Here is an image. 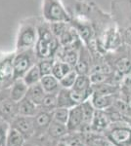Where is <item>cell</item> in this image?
I'll return each mask as SVG.
<instances>
[{
    "label": "cell",
    "mask_w": 131,
    "mask_h": 146,
    "mask_svg": "<svg viewBox=\"0 0 131 146\" xmlns=\"http://www.w3.org/2000/svg\"><path fill=\"white\" fill-rule=\"evenodd\" d=\"M38 29V39L34 51L36 56L39 60L43 58H54L57 56L61 48L59 39L53 34L51 30V25H42L37 27Z\"/></svg>",
    "instance_id": "6da1fadb"
},
{
    "label": "cell",
    "mask_w": 131,
    "mask_h": 146,
    "mask_svg": "<svg viewBox=\"0 0 131 146\" xmlns=\"http://www.w3.org/2000/svg\"><path fill=\"white\" fill-rule=\"evenodd\" d=\"M38 58L36 56L34 49L17 52L13 58V69H14V81L17 79H22L25 74L36 64L35 60Z\"/></svg>",
    "instance_id": "7a4b0ae2"
},
{
    "label": "cell",
    "mask_w": 131,
    "mask_h": 146,
    "mask_svg": "<svg viewBox=\"0 0 131 146\" xmlns=\"http://www.w3.org/2000/svg\"><path fill=\"white\" fill-rule=\"evenodd\" d=\"M107 138L115 146H131V127L122 122L112 123L106 131Z\"/></svg>",
    "instance_id": "3957f363"
},
{
    "label": "cell",
    "mask_w": 131,
    "mask_h": 146,
    "mask_svg": "<svg viewBox=\"0 0 131 146\" xmlns=\"http://www.w3.org/2000/svg\"><path fill=\"white\" fill-rule=\"evenodd\" d=\"M38 39V29L32 23H26L21 27L17 38V52L34 49Z\"/></svg>",
    "instance_id": "277c9868"
},
{
    "label": "cell",
    "mask_w": 131,
    "mask_h": 146,
    "mask_svg": "<svg viewBox=\"0 0 131 146\" xmlns=\"http://www.w3.org/2000/svg\"><path fill=\"white\" fill-rule=\"evenodd\" d=\"M43 16L45 20L52 23H70L71 19L59 0H44Z\"/></svg>",
    "instance_id": "5b68a950"
},
{
    "label": "cell",
    "mask_w": 131,
    "mask_h": 146,
    "mask_svg": "<svg viewBox=\"0 0 131 146\" xmlns=\"http://www.w3.org/2000/svg\"><path fill=\"white\" fill-rule=\"evenodd\" d=\"M12 128L18 129L26 139H30V137L35 135L34 117H27L18 115L12 120Z\"/></svg>",
    "instance_id": "8992f818"
},
{
    "label": "cell",
    "mask_w": 131,
    "mask_h": 146,
    "mask_svg": "<svg viewBox=\"0 0 131 146\" xmlns=\"http://www.w3.org/2000/svg\"><path fill=\"white\" fill-rule=\"evenodd\" d=\"M111 124L112 122L109 118L108 113L106 112V110L96 109L94 118H93L91 123L92 131H95V133H103V131H106L109 127L111 126Z\"/></svg>",
    "instance_id": "52a82bcc"
},
{
    "label": "cell",
    "mask_w": 131,
    "mask_h": 146,
    "mask_svg": "<svg viewBox=\"0 0 131 146\" xmlns=\"http://www.w3.org/2000/svg\"><path fill=\"white\" fill-rule=\"evenodd\" d=\"M118 98V94H116V95H101V94L93 93L91 98H90V100L96 109L107 110L113 106Z\"/></svg>",
    "instance_id": "ba28073f"
},
{
    "label": "cell",
    "mask_w": 131,
    "mask_h": 146,
    "mask_svg": "<svg viewBox=\"0 0 131 146\" xmlns=\"http://www.w3.org/2000/svg\"><path fill=\"white\" fill-rule=\"evenodd\" d=\"M83 124V115L80 105H75V107L70 109V116H69L67 128L69 131H75L80 129Z\"/></svg>",
    "instance_id": "9c48e42d"
},
{
    "label": "cell",
    "mask_w": 131,
    "mask_h": 146,
    "mask_svg": "<svg viewBox=\"0 0 131 146\" xmlns=\"http://www.w3.org/2000/svg\"><path fill=\"white\" fill-rule=\"evenodd\" d=\"M118 58L114 62L115 71L120 73L122 76L131 73V56H129V52H121L118 54Z\"/></svg>",
    "instance_id": "30bf717a"
},
{
    "label": "cell",
    "mask_w": 131,
    "mask_h": 146,
    "mask_svg": "<svg viewBox=\"0 0 131 146\" xmlns=\"http://www.w3.org/2000/svg\"><path fill=\"white\" fill-rule=\"evenodd\" d=\"M18 115V103L12 100L10 96L0 101V116L2 118L13 120Z\"/></svg>",
    "instance_id": "8fae6325"
},
{
    "label": "cell",
    "mask_w": 131,
    "mask_h": 146,
    "mask_svg": "<svg viewBox=\"0 0 131 146\" xmlns=\"http://www.w3.org/2000/svg\"><path fill=\"white\" fill-rule=\"evenodd\" d=\"M13 58L14 56H7L0 60V81L6 82L14 81V69H13Z\"/></svg>",
    "instance_id": "7c38bea8"
},
{
    "label": "cell",
    "mask_w": 131,
    "mask_h": 146,
    "mask_svg": "<svg viewBox=\"0 0 131 146\" xmlns=\"http://www.w3.org/2000/svg\"><path fill=\"white\" fill-rule=\"evenodd\" d=\"M28 90V86L25 83L23 78L17 79L13 82L9 96H10V98L12 100H14L15 102L18 103L19 101H21L23 98H25L27 96Z\"/></svg>",
    "instance_id": "4fadbf2b"
},
{
    "label": "cell",
    "mask_w": 131,
    "mask_h": 146,
    "mask_svg": "<svg viewBox=\"0 0 131 146\" xmlns=\"http://www.w3.org/2000/svg\"><path fill=\"white\" fill-rule=\"evenodd\" d=\"M71 90L77 92V93L85 94V95L91 96L93 94V89H92V82L89 75L78 74L77 81H75L73 87L71 88Z\"/></svg>",
    "instance_id": "5bb4252c"
},
{
    "label": "cell",
    "mask_w": 131,
    "mask_h": 146,
    "mask_svg": "<svg viewBox=\"0 0 131 146\" xmlns=\"http://www.w3.org/2000/svg\"><path fill=\"white\" fill-rule=\"evenodd\" d=\"M53 121V112L39 110L38 113L34 116V128L35 133H42L44 129H47Z\"/></svg>",
    "instance_id": "9a60e30c"
},
{
    "label": "cell",
    "mask_w": 131,
    "mask_h": 146,
    "mask_svg": "<svg viewBox=\"0 0 131 146\" xmlns=\"http://www.w3.org/2000/svg\"><path fill=\"white\" fill-rule=\"evenodd\" d=\"M75 70L77 72V74H84L89 75L90 71V55L88 51L83 46L80 47L79 56L78 60L75 66Z\"/></svg>",
    "instance_id": "2e32d148"
},
{
    "label": "cell",
    "mask_w": 131,
    "mask_h": 146,
    "mask_svg": "<svg viewBox=\"0 0 131 146\" xmlns=\"http://www.w3.org/2000/svg\"><path fill=\"white\" fill-rule=\"evenodd\" d=\"M39 111V106L33 103L28 98H23L18 102V114L21 116L34 117Z\"/></svg>",
    "instance_id": "e0dca14e"
},
{
    "label": "cell",
    "mask_w": 131,
    "mask_h": 146,
    "mask_svg": "<svg viewBox=\"0 0 131 146\" xmlns=\"http://www.w3.org/2000/svg\"><path fill=\"white\" fill-rule=\"evenodd\" d=\"M40 84H41L42 88L44 89L46 94H55V95H57L59 93V91L62 89L60 81L52 74L42 76L41 80H40Z\"/></svg>",
    "instance_id": "ac0fdd59"
},
{
    "label": "cell",
    "mask_w": 131,
    "mask_h": 146,
    "mask_svg": "<svg viewBox=\"0 0 131 146\" xmlns=\"http://www.w3.org/2000/svg\"><path fill=\"white\" fill-rule=\"evenodd\" d=\"M45 96H46V93H45L44 89L42 88L41 84H40V82H39V83L28 87L27 96H26V98H28V100H32L33 103H35V104L39 106V105L41 104Z\"/></svg>",
    "instance_id": "d6986e66"
},
{
    "label": "cell",
    "mask_w": 131,
    "mask_h": 146,
    "mask_svg": "<svg viewBox=\"0 0 131 146\" xmlns=\"http://www.w3.org/2000/svg\"><path fill=\"white\" fill-rule=\"evenodd\" d=\"M57 98H58V107L63 108H71L75 107V102L73 101V98H71V89H65L62 88L59 93L57 94Z\"/></svg>",
    "instance_id": "ffe728a7"
},
{
    "label": "cell",
    "mask_w": 131,
    "mask_h": 146,
    "mask_svg": "<svg viewBox=\"0 0 131 146\" xmlns=\"http://www.w3.org/2000/svg\"><path fill=\"white\" fill-rule=\"evenodd\" d=\"M79 105H80V107H81L82 115H83L82 126H91L92 120L94 118L95 112H96V108H95L94 105L92 104L90 98L85 101H83L81 104H79Z\"/></svg>",
    "instance_id": "44dd1931"
},
{
    "label": "cell",
    "mask_w": 131,
    "mask_h": 146,
    "mask_svg": "<svg viewBox=\"0 0 131 146\" xmlns=\"http://www.w3.org/2000/svg\"><path fill=\"white\" fill-rule=\"evenodd\" d=\"M26 138L18 129L11 128L7 133L6 146H25Z\"/></svg>",
    "instance_id": "7402d4cb"
},
{
    "label": "cell",
    "mask_w": 131,
    "mask_h": 146,
    "mask_svg": "<svg viewBox=\"0 0 131 146\" xmlns=\"http://www.w3.org/2000/svg\"><path fill=\"white\" fill-rule=\"evenodd\" d=\"M68 128H67V125L58 123L56 121H52L50 126L47 129V133H48L49 136H51L52 138H61L63 136H65L68 133Z\"/></svg>",
    "instance_id": "603a6c76"
},
{
    "label": "cell",
    "mask_w": 131,
    "mask_h": 146,
    "mask_svg": "<svg viewBox=\"0 0 131 146\" xmlns=\"http://www.w3.org/2000/svg\"><path fill=\"white\" fill-rule=\"evenodd\" d=\"M73 69V66H71L70 64H68L67 62H63V60H55L53 70H52V75H54L57 79L60 80L65 77L69 72H71Z\"/></svg>",
    "instance_id": "cb8c5ba5"
},
{
    "label": "cell",
    "mask_w": 131,
    "mask_h": 146,
    "mask_svg": "<svg viewBox=\"0 0 131 146\" xmlns=\"http://www.w3.org/2000/svg\"><path fill=\"white\" fill-rule=\"evenodd\" d=\"M41 78H42L41 72H40V69L36 63V64L33 65V66L26 73L25 76L23 77V80L25 81V83L30 87L34 84L39 83Z\"/></svg>",
    "instance_id": "d4e9b609"
},
{
    "label": "cell",
    "mask_w": 131,
    "mask_h": 146,
    "mask_svg": "<svg viewBox=\"0 0 131 146\" xmlns=\"http://www.w3.org/2000/svg\"><path fill=\"white\" fill-rule=\"evenodd\" d=\"M40 110L48 112H53L56 108H58V98L55 94H46L42 100L41 104L39 105Z\"/></svg>",
    "instance_id": "484cf974"
},
{
    "label": "cell",
    "mask_w": 131,
    "mask_h": 146,
    "mask_svg": "<svg viewBox=\"0 0 131 146\" xmlns=\"http://www.w3.org/2000/svg\"><path fill=\"white\" fill-rule=\"evenodd\" d=\"M70 116V109L69 108L58 107L53 111V120L58 123L67 125Z\"/></svg>",
    "instance_id": "4316f807"
},
{
    "label": "cell",
    "mask_w": 131,
    "mask_h": 146,
    "mask_svg": "<svg viewBox=\"0 0 131 146\" xmlns=\"http://www.w3.org/2000/svg\"><path fill=\"white\" fill-rule=\"evenodd\" d=\"M54 63H55L54 58H43V60H39L37 65H38L42 76H46V75L52 74Z\"/></svg>",
    "instance_id": "83f0119b"
},
{
    "label": "cell",
    "mask_w": 131,
    "mask_h": 146,
    "mask_svg": "<svg viewBox=\"0 0 131 146\" xmlns=\"http://www.w3.org/2000/svg\"><path fill=\"white\" fill-rule=\"evenodd\" d=\"M77 76H78L77 72L75 71V68H73L71 72H69L65 77H63V78L60 80L61 87L65 89H71L73 87V85H75V81H77Z\"/></svg>",
    "instance_id": "f1b7e54d"
},
{
    "label": "cell",
    "mask_w": 131,
    "mask_h": 146,
    "mask_svg": "<svg viewBox=\"0 0 131 146\" xmlns=\"http://www.w3.org/2000/svg\"><path fill=\"white\" fill-rule=\"evenodd\" d=\"M8 131L6 128V124L0 119V146H6V139Z\"/></svg>",
    "instance_id": "f546056e"
},
{
    "label": "cell",
    "mask_w": 131,
    "mask_h": 146,
    "mask_svg": "<svg viewBox=\"0 0 131 146\" xmlns=\"http://www.w3.org/2000/svg\"><path fill=\"white\" fill-rule=\"evenodd\" d=\"M122 37H123V41H124V43L126 45L131 47V25L128 27H126L124 29Z\"/></svg>",
    "instance_id": "4dcf8cb0"
},
{
    "label": "cell",
    "mask_w": 131,
    "mask_h": 146,
    "mask_svg": "<svg viewBox=\"0 0 131 146\" xmlns=\"http://www.w3.org/2000/svg\"><path fill=\"white\" fill-rule=\"evenodd\" d=\"M25 146H43V144L39 140H32L28 141V143H26Z\"/></svg>",
    "instance_id": "1f68e13d"
},
{
    "label": "cell",
    "mask_w": 131,
    "mask_h": 146,
    "mask_svg": "<svg viewBox=\"0 0 131 146\" xmlns=\"http://www.w3.org/2000/svg\"><path fill=\"white\" fill-rule=\"evenodd\" d=\"M58 146H70L68 144V143H66V142H63V141H62V142H60L58 144Z\"/></svg>",
    "instance_id": "d6a6232c"
},
{
    "label": "cell",
    "mask_w": 131,
    "mask_h": 146,
    "mask_svg": "<svg viewBox=\"0 0 131 146\" xmlns=\"http://www.w3.org/2000/svg\"><path fill=\"white\" fill-rule=\"evenodd\" d=\"M122 91L127 94V96H131V90H122Z\"/></svg>",
    "instance_id": "836d02e7"
}]
</instances>
